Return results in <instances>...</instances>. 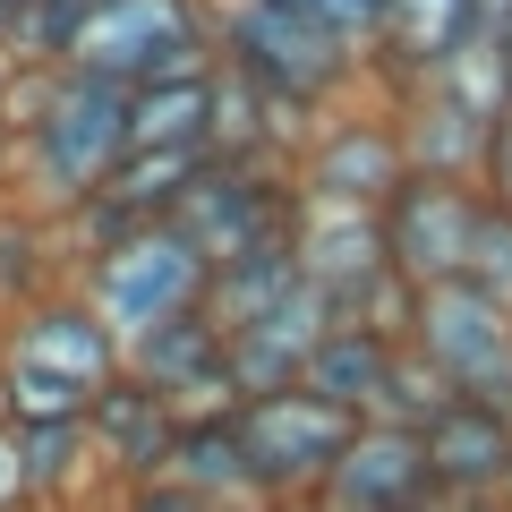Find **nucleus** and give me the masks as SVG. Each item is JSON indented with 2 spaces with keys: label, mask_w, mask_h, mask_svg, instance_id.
<instances>
[{
  "label": "nucleus",
  "mask_w": 512,
  "mask_h": 512,
  "mask_svg": "<svg viewBox=\"0 0 512 512\" xmlns=\"http://www.w3.org/2000/svg\"><path fill=\"white\" fill-rule=\"evenodd\" d=\"M0 128L18 137V171L35 188V214H69L120 171L128 154V86L86 69H18L9 60V111Z\"/></svg>",
  "instance_id": "f257e3e1"
},
{
  "label": "nucleus",
  "mask_w": 512,
  "mask_h": 512,
  "mask_svg": "<svg viewBox=\"0 0 512 512\" xmlns=\"http://www.w3.org/2000/svg\"><path fill=\"white\" fill-rule=\"evenodd\" d=\"M214 52L299 120H325L333 103L367 94V52H350L325 18L291 0H214Z\"/></svg>",
  "instance_id": "f03ea898"
},
{
  "label": "nucleus",
  "mask_w": 512,
  "mask_h": 512,
  "mask_svg": "<svg viewBox=\"0 0 512 512\" xmlns=\"http://www.w3.org/2000/svg\"><path fill=\"white\" fill-rule=\"evenodd\" d=\"M214 60V0H94L60 69L154 86V77H197Z\"/></svg>",
  "instance_id": "7ed1b4c3"
},
{
  "label": "nucleus",
  "mask_w": 512,
  "mask_h": 512,
  "mask_svg": "<svg viewBox=\"0 0 512 512\" xmlns=\"http://www.w3.org/2000/svg\"><path fill=\"white\" fill-rule=\"evenodd\" d=\"M205 282H214V265L188 248L180 222H146V231H128L120 248H103V256L77 265V291H86V308L120 333V350L137 342V333L171 325V316L205 308Z\"/></svg>",
  "instance_id": "20e7f679"
},
{
  "label": "nucleus",
  "mask_w": 512,
  "mask_h": 512,
  "mask_svg": "<svg viewBox=\"0 0 512 512\" xmlns=\"http://www.w3.org/2000/svg\"><path fill=\"white\" fill-rule=\"evenodd\" d=\"M171 222L188 231V248L205 265H231V256H256V248H291L299 239V180L274 154H256V163L214 154L197 171V188L171 205Z\"/></svg>",
  "instance_id": "39448f33"
},
{
  "label": "nucleus",
  "mask_w": 512,
  "mask_h": 512,
  "mask_svg": "<svg viewBox=\"0 0 512 512\" xmlns=\"http://www.w3.org/2000/svg\"><path fill=\"white\" fill-rule=\"evenodd\" d=\"M291 180H299V205H367L376 214L393 188L410 180V154H402V120L376 86L333 103L325 120L299 137L291 154Z\"/></svg>",
  "instance_id": "423d86ee"
},
{
  "label": "nucleus",
  "mask_w": 512,
  "mask_h": 512,
  "mask_svg": "<svg viewBox=\"0 0 512 512\" xmlns=\"http://www.w3.org/2000/svg\"><path fill=\"white\" fill-rule=\"evenodd\" d=\"M231 427H239V444H248V470H256V487H265V504H316V487L333 478V461L359 436V419L333 410L325 393H308V384L239 402Z\"/></svg>",
  "instance_id": "0eeeda50"
},
{
  "label": "nucleus",
  "mask_w": 512,
  "mask_h": 512,
  "mask_svg": "<svg viewBox=\"0 0 512 512\" xmlns=\"http://www.w3.org/2000/svg\"><path fill=\"white\" fill-rule=\"evenodd\" d=\"M410 350L453 384L461 402L512 410V308H495L470 282H427L410 308Z\"/></svg>",
  "instance_id": "6e6552de"
},
{
  "label": "nucleus",
  "mask_w": 512,
  "mask_h": 512,
  "mask_svg": "<svg viewBox=\"0 0 512 512\" xmlns=\"http://www.w3.org/2000/svg\"><path fill=\"white\" fill-rule=\"evenodd\" d=\"M478 205H487V188H478V180H444V171H410V180L376 205L384 256H393V274H402L410 291H427V282H461Z\"/></svg>",
  "instance_id": "1a4fd4ad"
},
{
  "label": "nucleus",
  "mask_w": 512,
  "mask_h": 512,
  "mask_svg": "<svg viewBox=\"0 0 512 512\" xmlns=\"http://www.w3.org/2000/svg\"><path fill=\"white\" fill-rule=\"evenodd\" d=\"M0 367H35V376H60V384H86L94 393V384H111L128 367V350L86 308V291L60 282V291H43V299L0 316Z\"/></svg>",
  "instance_id": "9d476101"
},
{
  "label": "nucleus",
  "mask_w": 512,
  "mask_h": 512,
  "mask_svg": "<svg viewBox=\"0 0 512 512\" xmlns=\"http://www.w3.org/2000/svg\"><path fill=\"white\" fill-rule=\"evenodd\" d=\"M299 282H308L342 325H359V308L393 282L384 222L367 214V205H299Z\"/></svg>",
  "instance_id": "9b49d317"
},
{
  "label": "nucleus",
  "mask_w": 512,
  "mask_h": 512,
  "mask_svg": "<svg viewBox=\"0 0 512 512\" xmlns=\"http://www.w3.org/2000/svg\"><path fill=\"white\" fill-rule=\"evenodd\" d=\"M128 376H146L180 419H205V410H239V384H231V342L205 308L171 316V325L137 333L128 342Z\"/></svg>",
  "instance_id": "f8f14e48"
},
{
  "label": "nucleus",
  "mask_w": 512,
  "mask_h": 512,
  "mask_svg": "<svg viewBox=\"0 0 512 512\" xmlns=\"http://www.w3.org/2000/svg\"><path fill=\"white\" fill-rule=\"evenodd\" d=\"M171 444H180V410L154 393L146 376H111L94 384V402H86V453L103 461L111 487H146V478L171 470Z\"/></svg>",
  "instance_id": "ddd939ff"
},
{
  "label": "nucleus",
  "mask_w": 512,
  "mask_h": 512,
  "mask_svg": "<svg viewBox=\"0 0 512 512\" xmlns=\"http://www.w3.org/2000/svg\"><path fill=\"white\" fill-rule=\"evenodd\" d=\"M427 495H436V478H427V444H419V427L359 419L350 453L333 461V478L316 487V512H419Z\"/></svg>",
  "instance_id": "4468645a"
},
{
  "label": "nucleus",
  "mask_w": 512,
  "mask_h": 512,
  "mask_svg": "<svg viewBox=\"0 0 512 512\" xmlns=\"http://www.w3.org/2000/svg\"><path fill=\"white\" fill-rule=\"evenodd\" d=\"M427 444V478L436 495H461V504H495L504 495V470H512V410H487V402H444L436 419L419 427Z\"/></svg>",
  "instance_id": "2eb2a0df"
},
{
  "label": "nucleus",
  "mask_w": 512,
  "mask_h": 512,
  "mask_svg": "<svg viewBox=\"0 0 512 512\" xmlns=\"http://www.w3.org/2000/svg\"><path fill=\"white\" fill-rule=\"evenodd\" d=\"M470 35H478L470 0H384V35H376V52H367V86L376 94H410Z\"/></svg>",
  "instance_id": "dca6fc26"
},
{
  "label": "nucleus",
  "mask_w": 512,
  "mask_h": 512,
  "mask_svg": "<svg viewBox=\"0 0 512 512\" xmlns=\"http://www.w3.org/2000/svg\"><path fill=\"white\" fill-rule=\"evenodd\" d=\"M325 325H342V316H333L325 299L299 282V291L282 299L265 325L222 333V342H231V384H239V402H256V393H291V384L308 376V350L325 342Z\"/></svg>",
  "instance_id": "f3484780"
},
{
  "label": "nucleus",
  "mask_w": 512,
  "mask_h": 512,
  "mask_svg": "<svg viewBox=\"0 0 512 512\" xmlns=\"http://www.w3.org/2000/svg\"><path fill=\"white\" fill-rule=\"evenodd\" d=\"M163 478L197 487L205 504H222V512H274V504H265V487H256V470H248V444H239L231 410L180 419V444H171V470Z\"/></svg>",
  "instance_id": "a211bd4d"
},
{
  "label": "nucleus",
  "mask_w": 512,
  "mask_h": 512,
  "mask_svg": "<svg viewBox=\"0 0 512 512\" xmlns=\"http://www.w3.org/2000/svg\"><path fill=\"white\" fill-rule=\"evenodd\" d=\"M393 120H402V154L410 171H444V180H478V154H487V120L453 103L436 86H410V94H384Z\"/></svg>",
  "instance_id": "6ab92c4d"
},
{
  "label": "nucleus",
  "mask_w": 512,
  "mask_h": 512,
  "mask_svg": "<svg viewBox=\"0 0 512 512\" xmlns=\"http://www.w3.org/2000/svg\"><path fill=\"white\" fill-rule=\"evenodd\" d=\"M393 350H402V342H384V333H367V325H325V342L308 350V376H299V384L325 393L333 410H350V419H367L376 393H384Z\"/></svg>",
  "instance_id": "aec40b11"
},
{
  "label": "nucleus",
  "mask_w": 512,
  "mask_h": 512,
  "mask_svg": "<svg viewBox=\"0 0 512 512\" xmlns=\"http://www.w3.org/2000/svg\"><path fill=\"white\" fill-rule=\"evenodd\" d=\"M128 146H205L214 154V69L128 86Z\"/></svg>",
  "instance_id": "412c9836"
},
{
  "label": "nucleus",
  "mask_w": 512,
  "mask_h": 512,
  "mask_svg": "<svg viewBox=\"0 0 512 512\" xmlns=\"http://www.w3.org/2000/svg\"><path fill=\"white\" fill-rule=\"evenodd\" d=\"M291 291H299V239H291V248H256V256L214 265V282H205V316H214L222 333H239V325H265Z\"/></svg>",
  "instance_id": "4be33fe9"
},
{
  "label": "nucleus",
  "mask_w": 512,
  "mask_h": 512,
  "mask_svg": "<svg viewBox=\"0 0 512 512\" xmlns=\"http://www.w3.org/2000/svg\"><path fill=\"white\" fill-rule=\"evenodd\" d=\"M214 163L205 146H128L120 154V171L103 180V197L120 205L128 222H171V205L197 188V171Z\"/></svg>",
  "instance_id": "5701e85b"
},
{
  "label": "nucleus",
  "mask_w": 512,
  "mask_h": 512,
  "mask_svg": "<svg viewBox=\"0 0 512 512\" xmlns=\"http://www.w3.org/2000/svg\"><path fill=\"white\" fill-rule=\"evenodd\" d=\"M52 256H69V248H60V222H43V214L0 222V316L26 308V299H43V291H60Z\"/></svg>",
  "instance_id": "b1692460"
},
{
  "label": "nucleus",
  "mask_w": 512,
  "mask_h": 512,
  "mask_svg": "<svg viewBox=\"0 0 512 512\" xmlns=\"http://www.w3.org/2000/svg\"><path fill=\"white\" fill-rule=\"evenodd\" d=\"M9 444H18L26 478H35V495H69L77 470H86V419H52V427H9Z\"/></svg>",
  "instance_id": "393cba45"
},
{
  "label": "nucleus",
  "mask_w": 512,
  "mask_h": 512,
  "mask_svg": "<svg viewBox=\"0 0 512 512\" xmlns=\"http://www.w3.org/2000/svg\"><path fill=\"white\" fill-rule=\"evenodd\" d=\"M444 402H453V384H444L436 367L402 342V350H393V367H384V393H376V410H367V419H384V427H427Z\"/></svg>",
  "instance_id": "a878e982"
},
{
  "label": "nucleus",
  "mask_w": 512,
  "mask_h": 512,
  "mask_svg": "<svg viewBox=\"0 0 512 512\" xmlns=\"http://www.w3.org/2000/svg\"><path fill=\"white\" fill-rule=\"evenodd\" d=\"M470 291H487L495 308H512V205H478V231H470V265H461Z\"/></svg>",
  "instance_id": "bb28decb"
},
{
  "label": "nucleus",
  "mask_w": 512,
  "mask_h": 512,
  "mask_svg": "<svg viewBox=\"0 0 512 512\" xmlns=\"http://www.w3.org/2000/svg\"><path fill=\"white\" fill-rule=\"evenodd\" d=\"M291 9L325 18L333 35L350 43V52H376V35H384V0H291Z\"/></svg>",
  "instance_id": "cd10ccee"
},
{
  "label": "nucleus",
  "mask_w": 512,
  "mask_h": 512,
  "mask_svg": "<svg viewBox=\"0 0 512 512\" xmlns=\"http://www.w3.org/2000/svg\"><path fill=\"white\" fill-rule=\"evenodd\" d=\"M478 188H487L495 205H512V103L495 111V128H487V154H478Z\"/></svg>",
  "instance_id": "c85d7f7f"
},
{
  "label": "nucleus",
  "mask_w": 512,
  "mask_h": 512,
  "mask_svg": "<svg viewBox=\"0 0 512 512\" xmlns=\"http://www.w3.org/2000/svg\"><path fill=\"white\" fill-rule=\"evenodd\" d=\"M120 512H222V504H205L180 478H146V487H120Z\"/></svg>",
  "instance_id": "c756f323"
},
{
  "label": "nucleus",
  "mask_w": 512,
  "mask_h": 512,
  "mask_svg": "<svg viewBox=\"0 0 512 512\" xmlns=\"http://www.w3.org/2000/svg\"><path fill=\"white\" fill-rule=\"evenodd\" d=\"M26 504H43V495H35V478H26V461H18V444H9V427H0V512H26Z\"/></svg>",
  "instance_id": "7c9ffc66"
},
{
  "label": "nucleus",
  "mask_w": 512,
  "mask_h": 512,
  "mask_svg": "<svg viewBox=\"0 0 512 512\" xmlns=\"http://www.w3.org/2000/svg\"><path fill=\"white\" fill-rule=\"evenodd\" d=\"M478 9V35H495V26H512V0H470Z\"/></svg>",
  "instance_id": "2f4dec72"
},
{
  "label": "nucleus",
  "mask_w": 512,
  "mask_h": 512,
  "mask_svg": "<svg viewBox=\"0 0 512 512\" xmlns=\"http://www.w3.org/2000/svg\"><path fill=\"white\" fill-rule=\"evenodd\" d=\"M0 111H9V52H0Z\"/></svg>",
  "instance_id": "473e14b6"
},
{
  "label": "nucleus",
  "mask_w": 512,
  "mask_h": 512,
  "mask_svg": "<svg viewBox=\"0 0 512 512\" xmlns=\"http://www.w3.org/2000/svg\"><path fill=\"white\" fill-rule=\"evenodd\" d=\"M495 512H512V470H504V495H495Z\"/></svg>",
  "instance_id": "72a5a7b5"
}]
</instances>
